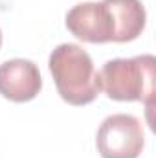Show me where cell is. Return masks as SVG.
<instances>
[{"instance_id":"cell-5","label":"cell","mask_w":156,"mask_h":158,"mask_svg":"<svg viewBox=\"0 0 156 158\" xmlns=\"http://www.w3.org/2000/svg\"><path fill=\"white\" fill-rule=\"evenodd\" d=\"M42 77L33 61L11 59L0 64V96L13 103H26L37 98Z\"/></svg>"},{"instance_id":"cell-1","label":"cell","mask_w":156,"mask_h":158,"mask_svg":"<svg viewBox=\"0 0 156 158\" xmlns=\"http://www.w3.org/2000/svg\"><path fill=\"white\" fill-rule=\"evenodd\" d=\"M59 96L76 107L92 103L99 92V79L92 57L77 44H59L48 61Z\"/></svg>"},{"instance_id":"cell-7","label":"cell","mask_w":156,"mask_h":158,"mask_svg":"<svg viewBox=\"0 0 156 158\" xmlns=\"http://www.w3.org/2000/svg\"><path fill=\"white\" fill-rule=\"evenodd\" d=\"M0 46H2V30H0Z\"/></svg>"},{"instance_id":"cell-4","label":"cell","mask_w":156,"mask_h":158,"mask_svg":"<svg viewBox=\"0 0 156 158\" xmlns=\"http://www.w3.org/2000/svg\"><path fill=\"white\" fill-rule=\"evenodd\" d=\"M66 28L90 44L112 42V20L101 2H81L66 13Z\"/></svg>"},{"instance_id":"cell-3","label":"cell","mask_w":156,"mask_h":158,"mask_svg":"<svg viewBox=\"0 0 156 158\" xmlns=\"http://www.w3.org/2000/svg\"><path fill=\"white\" fill-rule=\"evenodd\" d=\"M143 143V127L132 114H112L105 118L96 134L101 158H138Z\"/></svg>"},{"instance_id":"cell-6","label":"cell","mask_w":156,"mask_h":158,"mask_svg":"<svg viewBox=\"0 0 156 158\" xmlns=\"http://www.w3.org/2000/svg\"><path fill=\"white\" fill-rule=\"evenodd\" d=\"M112 20V42H130L145 28L147 13L140 0H103Z\"/></svg>"},{"instance_id":"cell-2","label":"cell","mask_w":156,"mask_h":158,"mask_svg":"<svg viewBox=\"0 0 156 158\" xmlns=\"http://www.w3.org/2000/svg\"><path fill=\"white\" fill-rule=\"evenodd\" d=\"M156 59L138 55L130 59H110L97 72L101 90L114 101H143L151 107L154 98Z\"/></svg>"}]
</instances>
